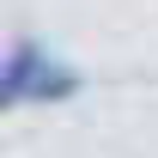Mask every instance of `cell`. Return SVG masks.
<instances>
[{
  "label": "cell",
  "mask_w": 158,
  "mask_h": 158,
  "mask_svg": "<svg viewBox=\"0 0 158 158\" xmlns=\"http://www.w3.org/2000/svg\"><path fill=\"white\" fill-rule=\"evenodd\" d=\"M85 91V73L73 61H61L55 49H43L37 37H12L0 49V116L12 110H49V103H73Z\"/></svg>",
  "instance_id": "1"
}]
</instances>
